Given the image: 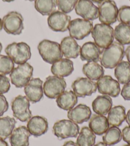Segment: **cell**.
I'll list each match as a JSON object with an SVG mask.
<instances>
[{
  "instance_id": "7402d4cb",
  "label": "cell",
  "mask_w": 130,
  "mask_h": 146,
  "mask_svg": "<svg viewBox=\"0 0 130 146\" xmlns=\"http://www.w3.org/2000/svg\"><path fill=\"white\" fill-rule=\"evenodd\" d=\"M31 134L26 127L21 126L14 129L10 136V142L12 146H29V139Z\"/></svg>"
},
{
  "instance_id": "f546056e",
  "label": "cell",
  "mask_w": 130,
  "mask_h": 146,
  "mask_svg": "<svg viewBox=\"0 0 130 146\" xmlns=\"http://www.w3.org/2000/svg\"><path fill=\"white\" fill-rule=\"evenodd\" d=\"M16 121L9 116L0 118V139L6 140L9 138L14 131Z\"/></svg>"
},
{
  "instance_id": "52a82bcc",
  "label": "cell",
  "mask_w": 130,
  "mask_h": 146,
  "mask_svg": "<svg viewBox=\"0 0 130 146\" xmlns=\"http://www.w3.org/2000/svg\"><path fill=\"white\" fill-rule=\"evenodd\" d=\"M53 130L54 135L62 140L77 137L79 134L80 128L77 124L71 120L63 119L55 122Z\"/></svg>"
},
{
  "instance_id": "8fae6325",
  "label": "cell",
  "mask_w": 130,
  "mask_h": 146,
  "mask_svg": "<svg viewBox=\"0 0 130 146\" xmlns=\"http://www.w3.org/2000/svg\"><path fill=\"white\" fill-rule=\"evenodd\" d=\"M93 23L84 19H75L70 23L68 30L70 35L76 40H82L92 32Z\"/></svg>"
},
{
  "instance_id": "d590c367",
  "label": "cell",
  "mask_w": 130,
  "mask_h": 146,
  "mask_svg": "<svg viewBox=\"0 0 130 146\" xmlns=\"http://www.w3.org/2000/svg\"><path fill=\"white\" fill-rule=\"evenodd\" d=\"M118 20L121 23L130 25V7L124 5L118 10Z\"/></svg>"
},
{
  "instance_id": "f35d334b",
  "label": "cell",
  "mask_w": 130,
  "mask_h": 146,
  "mask_svg": "<svg viewBox=\"0 0 130 146\" xmlns=\"http://www.w3.org/2000/svg\"><path fill=\"white\" fill-rule=\"evenodd\" d=\"M121 94L124 100L130 101V83H127L123 86Z\"/></svg>"
},
{
  "instance_id": "7dc6e473",
  "label": "cell",
  "mask_w": 130,
  "mask_h": 146,
  "mask_svg": "<svg viewBox=\"0 0 130 146\" xmlns=\"http://www.w3.org/2000/svg\"><path fill=\"white\" fill-rule=\"evenodd\" d=\"M3 28V21L1 18H0V31L2 30Z\"/></svg>"
},
{
  "instance_id": "e0dca14e",
  "label": "cell",
  "mask_w": 130,
  "mask_h": 146,
  "mask_svg": "<svg viewBox=\"0 0 130 146\" xmlns=\"http://www.w3.org/2000/svg\"><path fill=\"white\" fill-rule=\"evenodd\" d=\"M48 121L44 117L35 115L28 121L27 129L30 133L35 137L45 134L48 131Z\"/></svg>"
},
{
  "instance_id": "2e32d148",
  "label": "cell",
  "mask_w": 130,
  "mask_h": 146,
  "mask_svg": "<svg viewBox=\"0 0 130 146\" xmlns=\"http://www.w3.org/2000/svg\"><path fill=\"white\" fill-rule=\"evenodd\" d=\"M24 91L30 102H39L43 97V81L38 78H32L24 87Z\"/></svg>"
},
{
  "instance_id": "5b68a950",
  "label": "cell",
  "mask_w": 130,
  "mask_h": 146,
  "mask_svg": "<svg viewBox=\"0 0 130 146\" xmlns=\"http://www.w3.org/2000/svg\"><path fill=\"white\" fill-rule=\"evenodd\" d=\"M3 28L8 34L18 35L24 30V18L20 13L12 11L5 15L2 19Z\"/></svg>"
},
{
  "instance_id": "7a4b0ae2",
  "label": "cell",
  "mask_w": 130,
  "mask_h": 146,
  "mask_svg": "<svg viewBox=\"0 0 130 146\" xmlns=\"http://www.w3.org/2000/svg\"><path fill=\"white\" fill-rule=\"evenodd\" d=\"M38 50L43 60L50 64L59 60L63 56L60 44L47 39H44L38 44Z\"/></svg>"
},
{
  "instance_id": "ffe728a7",
  "label": "cell",
  "mask_w": 130,
  "mask_h": 146,
  "mask_svg": "<svg viewBox=\"0 0 130 146\" xmlns=\"http://www.w3.org/2000/svg\"><path fill=\"white\" fill-rule=\"evenodd\" d=\"M61 49L63 55L68 59L77 58L80 55V46L71 36H68L62 39Z\"/></svg>"
},
{
  "instance_id": "e575fe53",
  "label": "cell",
  "mask_w": 130,
  "mask_h": 146,
  "mask_svg": "<svg viewBox=\"0 0 130 146\" xmlns=\"http://www.w3.org/2000/svg\"><path fill=\"white\" fill-rule=\"evenodd\" d=\"M58 7L60 11L68 14L75 9L78 0H57Z\"/></svg>"
},
{
  "instance_id": "b9f144b4",
  "label": "cell",
  "mask_w": 130,
  "mask_h": 146,
  "mask_svg": "<svg viewBox=\"0 0 130 146\" xmlns=\"http://www.w3.org/2000/svg\"><path fill=\"white\" fill-rule=\"evenodd\" d=\"M63 146H79V145L77 144V143H75L74 142L70 140V141H67L65 142L63 145Z\"/></svg>"
},
{
  "instance_id": "603a6c76",
  "label": "cell",
  "mask_w": 130,
  "mask_h": 146,
  "mask_svg": "<svg viewBox=\"0 0 130 146\" xmlns=\"http://www.w3.org/2000/svg\"><path fill=\"white\" fill-rule=\"evenodd\" d=\"M109 126L108 119L104 115L94 114L89 119V128L95 135L99 136L105 134L109 128Z\"/></svg>"
},
{
  "instance_id": "bcb514c9",
  "label": "cell",
  "mask_w": 130,
  "mask_h": 146,
  "mask_svg": "<svg viewBox=\"0 0 130 146\" xmlns=\"http://www.w3.org/2000/svg\"><path fill=\"white\" fill-rule=\"evenodd\" d=\"M91 1H93V2H95V3H96L100 4V3H101L103 1V0H91Z\"/></svg>"
},
{
  "instance_id": "681fc988",
  "label": "cell",
  "mask_w": 130,
  "mask_h": 146,
  "mask_svg": "<svg viewBox=\"0 0 130 146\" xmlns=\"http://www.w3.org/2000/svg\"><path fill=\"white\" fill-rule=\"evenodd\" d=\"M2 49H3V46H2V44L0 42V53H1V51H2Z\"/></svg>"
},
{
  "instance_id": "7c38bea8",
  "label": "cell",
  "mask_w": 130,
  "mask_h": 146,
  "mask_svg": "<svg viewBox=\"0 0 130 146\" xmlns=\"http://www.w3.org/2000/svg\"><path fill=\"white\" fill-rule=\"evenodd\" d=\"M99 93L112 98H117L121 92L120 84L109 75L103 76L97 82Z\"/></svg>"
},
{
  "instance_id": "44dd1931",
  "label": "cell",
  "mask_w": 130,
  "mask_h": 146,
  "mask_svg": "<svg viewBox=\"0 0 130 146\" xmlns=\"http://www.w3.org/2000/svg\"><path fill=\"white\" fill-rule=\"evenodd\" d=\"M74 70V62L68 58H61L54 63L51 67V72L54 76L61 78L68 76Z\"/></svg>"
},
{
  "instance_id": "74e56055",
  "label": "cell",
  "mask_w": 130,
  "mask_h": 146,
  "mask_svg": "<svg viewBox=\"0 0 130 146\" xmlns=\"http://www.w3.org/2000/svg\"><path fill=\"white\" fill-rule=\"evenodd\" d=\"M9 106L6 98L3 94H0V117L9 110Z\"/></svg>"
},
{
  "instance_id": "f907efd6",
  "label": "cell",
  "mask_w": 130,
  "mask_h": 146,
  "mask_svg": "<svg viewBox=\"0 0 130 146\" xmlns=\"http://www.w3.org/2000/svg\"><path fill=\"white\" fill-rule=\"evenodd\" d=\"M26 1H35V0H26Z\"/></svg>"
},
{
  "instance_id": "4316f807",
  "label": "cell",
  "mask_w": 130,
  "mask_h": 146,
  "mask_svg": "<svg viewBox=\"0 0 130 146\" xmlns=\"http://www.w3.org/2000/svg\"><path fill=\"white\" fill-rule=\"evenodd\" d=\"M82 72L85 76L92 81H98L103 76L105 72L103 66L95 62L85 64L82 67Z\"/></svg>"
},
{
  "instance_id": "8d00e7d4",
  "label": "cell",
  "mask_w": 130,
  "mask_h": 146,
  "mask_svg": "<svg viewBox=\"0 0 130 146\" xmlns=\"http://www.w3.org/2000/svg\"><path fill=\"white\" fill-rule=\"evenodd\" d=\"M10 88V83L9 78L5 75L0 74V94L7 93Z\"/></svg>"
},
{
  "instance_id": "1f68e13d",
  "label": "cell",
  "mask_w": 130,
  "mask_h": 146,
  "mask_svg": "<svg viewBox=\"0 0 130 146\" xmlns=\"http://www.w3.org/2000/svg\"><path fill=\"white\" fill-rule=\"evenodd\" d=\"M58 6L57 0H35L36 10L42 15H49L56 11Z\"/></svg>"
},
{
  "instance_id": "3957f363",
  "label": "cell",
  "mask_w": 130,
  "mask_h": 146,
  "mask_svg": "<svg viewBox=\"0 0 130 146\" xmlns=\"http://www.w3.org/2000/svg\"><path fill=\"white\" fill-rule=\"evenodd\" d=\"M5 53L15 64L18 65L26 63L32 56L30 46L23 42L9 44L5 48Z\"/></svg>"
},
{
  "instance_id": "f6af8a7d",
  "label": "cell",
  "mask_w": 130,
  "mask_h": 146,
  "mask_svg": "<svg viewBox=\"0 0 130 146\" xmlns=\"http://www.w3.org/2000/svg\"><path fill=\"white\" fill-rule=\"evenodd\" d=\"M93 146H108L106 144H105L104 142H99L96 145H94Z\"/></svg>"
},
{
  "instance_id": "9c48e42d",
  "label": "cell",
  "mask_w": 130,
  "mask_h": 146,
  "mask_svg": "<svg viewBox=\"0 0 130 146\" xmlns=\"http://www.w3.org/2000/svg\"><path fill=\"white\" fill-rule=\"evenodd\" d=\"M66 87V81L63 78L49 76L43 83V93L48 98L56 99L63 94Z\"/></svg>"
},
{
  "instance_id": "ee69618b",
  "label": "cell",
  "mask_w": 130,
  "mask_h": 146,
  "mask_svg": "<svg viewBox=\"0 0 130 146\" xmlns=\"http://www.w3.org/2000/svg\"><path fill=\"white\" fill-rule=\"evenodd\" d=\"M0 146H9V144L5 140L0 139Z\"/></svg>"
},
{
  "instance_id": "816d5d0a",
  "label": "cell",
  "mask_w": 130,
  "mask_h": 146,
  "mask_svg": "<svg viewBox=\"0 0 130 146\" xmlns=\"http://www.w3.org/2000/svg\"><path fill=\"white\" fill-rule=\"evenodd\" d=\"M124 146H130V145L128 144V145H124Z\"/></svg>"
},
{
  "instance_id": "d6a6232c",
  "label": "cell",
  "mask_w": 130,
  "mask_h": 146,
  "mask_svg": "<svg viewBox=\"0 0 130 146\" xmlns=\"http://www.w3.org/2000/svg\"><path fill=\"white\" fill-rule=\"evenodd\" d=\"M122 132L118 127L112 126L109 127L107 131L103 136V141L105 144L109 146L114 145L122 139Z\"/></svg>"
},
{
  "instance_id": "5bb4252c",
  "label": "cell",
  "mask_w": 130,
  "mask_h": 146,
  "mask_svg": "<svg viewBox=\"0 0 130 146\" xmlns=\"http://www.w3.org/2000/svg\"><path fill=\"white\" fill-rule=\"evenodd\" d=\"M74 92L79 98L91 96L97 90V83L87 78H78L72 84Z\"/></svg>"
},
{
  "instance_id": "cb8c5ba5",
  "label": "cell",
  "mask_w": 130,
  "mask_h": 146,
  "mask_svg": "<svg viewBox=\"0 0 130 146\" xmlns=\"http://www.w3.org/2000/svg\"><path fill=\"white\" fill-rule=\"evenodd\" d=\"M112 106V100L106 95L98 96L92 103L93 110L96 113L105 115Z\"/></svg>"
},
{
  "instance_id": "ba28073f",
  "label": "cell",
  "mask_w": 130,
  "mask_h": 146,
  "mask_svg": "<svg viewBox=\"0 0 130 146\" xmlns=\"http://www.w3.org/2000/svg\"><path fill=\"white\" fill-rule=\"evenodd\" d=\"M14 117L21 122H27L32 117V113L30 110V101L26 96H17L11 103Z\"/></svg>"
},
{
  "instance_id": "ac0fdd59",
  "label": "cell",
  "mask_w": 130,
  "mask_h": 146,
  "mask_svg": "<svg viewBox=\"0 0 130 146\" xmlns=\"http://www.w3.org/2000/svg\"><path fill=\"white\" fill-rule=\"evenodd\" d=\"M91 117V111L89 106L80 104L68 112V117L76 124H82L87 122Z\"/></svg>"
},
{
  "instance_id": "7bdbcfd3",
  "label": "cell",
  "mask_w": 130,
  "mask_h": 146,
  "mask_svg": "<svg viewBox=\"0 0 130 146\" xmlns=\"http://www.w3.org/2000/svg\"><path fill=\"white\" fill-rule=\"evenodd\" d=\"M126 121L129 126H130V110H128V113L126 114Z\"/></svg>"
},
{
  "instance_id": "4dcf8cb0",
  "label": "cell",
  "mask_w": 130,
  "mask_h": 146,
  "mask_svg": "<svg viewBox=\"0 0 130 146\" xmlns=\"http://www.w3.org/2000/svg\"><path fill=\"white\" fill-rule=\"evenodd\" d=\"M96 135L89 127H83L80 130L77 139L79 146H93L95 144Z\"/></svg>"
},
{
  "instance_id": "f1b7e54d",
  "label": "cell",
  "mask_w": 130,
  "mask_h": 146,
  "mask_svg": "<svg viewBox=\"0 0 130 146\" xmlns=\"http://www.w3.org/2000/svg\"><path fill=\"white\" fill-rule=\"evenodd\" d=\"M114 38L117 42L123 45L130 44V25L120 23L117 25L114 30Z\"/></svg>"
},
{
  "instance_id": "6da1fadb",
  "label": "cell",
  "mask_w": 130,
  "mask_h": 146,
  "mask_svg": "<svg viewBox=\"0 0 130 146\" xmlns=\"http://www.w3.org/2000/svg\"><path fill=\"white\" fill-rule=\"evenodd\" d=\"M124 47L118 42L103 49L100 54L101 65L106 69H114L122 62L124 56Z\"/></svg>"
},
{
  "instance_id": "f5cc1de1",
  "label": "cell",
  "mask_w": 130,
  "mask_h": 146,
  "mask_svg": "<svg viewBox=\"0 0 130 146\" xmlns=\"http://www.w3.org/2000/svg\"><path fill=\"white\" fill-rule=\"evenodd\" d=\"M129 1H130V0H129Z\"/></svg>"
},
{
  "instance_id": "d4e9b609",
  "label": "cell",
  "mask_w": 130,
  "mask_h": 146,
  "mask_svg": "<svg viewBox=\"0 0 130 146\" xmlns=\"http://www.w3.org/2000/svg\"><path fill=\"white\" fill-rule=\"evenodd\" d=\"M78 102V97L74 91L67 90L56 98V103L59 108L69 111L75 107Z\"/></svg>"
},
{
  "instance_id": "60d3db41",
  "label": "cell",
  "mask_w": 130,
  "mask_h": 146,
  "mask_svg": "<svg viewBox=\"0 0 130 146\" xmlns=\"http://www.w3.org/2000/svg\"><path fill=\"white\" fill-rule=\"evenodd\" d=\"M124 54L126 55L127 60H128V62L130 64V46H129L128 48H126L125 51H124Z\"/></svg>"
},
{
  "instance_id": "d6986e66",
  "label": "cell",
  "mask_w": 130,
  "mask_h": 146,
  "mask_svg": "<svg viewBox=\"0 0 130 146\" xmlns=\"http://www.w3.org/2000/svg\"><path fill=\"white\" fill-rule=\"evenodd\" d=\"M101 53L100 48L95 42H87L83 44L80 48V59L87 62H98L100 61Z\"/></svg>"
},
{
  "instance_id": "8992f818",
  "label": "cell",
  "mask_w": 130,
  "mask_h": 146,
  "mask_svg": "<svg viewBox=\"0 0 130 146\" xmlns=\"http://www.w3.org/2000/svg\"><path fill=\"white\" fill-rule=\"evenodd\" d=\"M33 67L29 63L19 65L10 74L11 82L17 88L24 87L33 76Z\"/></svg>"
},
{
  "instance_id": "c3c4849f",
  "label": "cell",
  "mask_w": 130,
  "mask_h": 146,
  "mask_svg": "<svg viewBox=\"0 0 130 146\" xmlns=\"http://www.w3.org/2000/svg\"><path fill=\"white\" fill-rule=\"evenodd\" d=\"M3 1H4V2H12V1H15V0H2Z\"/></svg>"
},
{
  "instance_id": "ab89813d",
  "label": "cell",
  "mask_w": 130,
  "mask_h": 146,
  "mask_svg": "<svg viewBox=\"0 0 130 146\" xmlns=\"http://www.w3.org/2000/svg\"><path fill=\"white\" fill-rule=\"evenodd\" d=\"M122 137L124 142L130 145V126H126L122 130Z\"/></svg>"
},
{
  "instance_id": "83f0119b",
  "label": "cell",
  "mask_w": 130,
  "mask_h": 146,
  "mask_svg": "<svg viewBox=\"0 0 130 146\" xmlns=\"http://www.w3.org/2000/svg\"><path fill=\"white\" fill-rule=\"evenodd\" d=\"M114 75L121 84L130 83V64L128 62L122 61L116 67Z\"/></svg>"
},
{
  "instance_id": "30bf717a",
  "label": "cell",
  "mask_w": 130,
  "mask_h": 146,
  "mask_svg": "<svg viewBox=\"0 0 130 146\" xmlns=\"http://www.w3.org/2000/svg\"><path fill=\"white\" fill-rule=\"evenodd\" d=\"M99 20L101 23L113 25L118 21V9L113 0H103L98 4Z\"/></svg>"
},
{
  "instance_id": "484cf974",
  "label": "cell",
  "mask_w": 130,
  "mask_h": 146,
  "mask_svg": "<svg viewBox=\"0 0 130 146\" xmlns=\"http://www.w3.org/2000/svg\"><path fill=\"white\" fill-rule=\"evenodd\" d=\"M126 108L123 106L119 105L112 108L108 113V121L111 126L119 127L126 120Z\"/></svg>"
},
{
  "instance_id": "9a60e30c",
  "label": "cell",
  "mask_w": 130,
  "mask_h": 146,
  "mask_svg": "<svg viewBox=\"0 0 130 146\" xmlns=\"http://www.w3.org/2000/svg\"><path fill=\"white\" fill-rule=\"evenodd\" d=\"M75 10L76 14L84 19L94 21L99 17L98 7L91 0H78Z\"/></svg>"
},
{
  "instance_id": "277c9868",
  "label": "cell",
  "mask_w": 130,
  "mask_h": 146,
  "mask_svg": "<svg viewBox=\"0 0 130 146\" xmlns=\"http://www.w3.org/2000/svg\"><path fill=\"white\" fill-rule=\"evenodd\" d=\"M91 35L95 43L101 49H105L114 42V29L109 25L97 24L92 30Z\"/></svg>"
},
{
  "instance_id": "4fadbf2b",
  "label": "cell",
  "mask_w": 130,
  "mask_h": 146,
  "mask_svg": "<svg viewBox=\"0 0 130 146\" xmlns=\"http://www.w3.org/2000/svg\"><path fill=\"white\" fill-rule=\"evenodd\" d=\"M71 17L65 13L56 10L49 15L47 23L49 27L54 32H64L68 30Z\"/></svg>"
},
{
  "instance_id": "836d02e7",
  "label": "cell",
  "mask_w": 130,
  "mask_h": 146,
  "mask_svg": "<svg viewBox=\"0 0 130 146\" xmlns=\"http://www.w3.org/2000/svg\"><path fill=\"white\" fill-rule=\"evenodd\" d=\"M14 64L9 56L0 54V74H10L14 69Z\"/></svg>"
}]
</instances>
